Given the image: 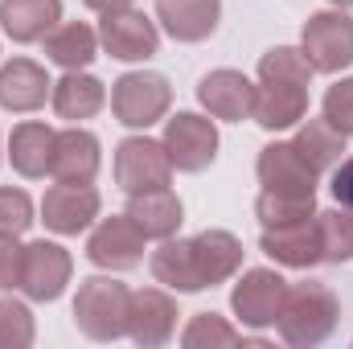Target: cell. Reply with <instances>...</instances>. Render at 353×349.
Here are the masks:
<instances>
[{
  "mask_svg": "<svg viewBox=\"0 0 353 349\" xmlns=\"http://www.w3.org/2000/svg\"><path fill=\"white\" fill-rule=\"evenodd\" d=\"M337 321H341V304H337L333 288H325L316 279H304V283H288L275 329L292 349H312L333 337Z\"/></svg>",
  "mask_w": 353,
  "mask_h": 349,
  "instance_id": "1",
  "label": "cell"
},
{
  "mask_svg": "<svg viewBox=\"0 0 353 349\" xmlns=\"http://www.w3.org/2000/svg\"><path fill=\"white\" fill-rule=\"evenodd\" d=\"M128 300L132 288L111 275H87L74 296V325L90 341H115L128 333Z\"/></svg>",
  "mask_w": 353,
  "mask_h": 349,
  "instance_id": "2",
  "label": "cell"
},
{
  "mask_svg": "<svg viewBox=\"0 0 353 349\" xmlns=\"http://www.w3.org/2000/svg\"><path fill=\"white\" fill-rule=\"evenodd\" d=\"M169 107H173V87L157 70H132L111 83V115L123 128L148 132L152 123H161L169 115Z\"/></svg>",
  "mask_w": 353,
  "mask_h": 349,
  "instance_id": "3",
  "label": "cell"
},
{
  "mask_svg": "<svg viewBox=\"0 0 353 349\" xmlns=\"http://www.w3.org/2000/svg\"><path fill=\"white\" fill-rule=\"evenodd\" d=\"M300 50L316 74H341L353 66V17L350 8L312 12L300 29Z\"/></svg>",
  "mask_w": 353,
  "mask_h": 349,
  "instance_id": "4",
  "label": "cell"
},
{
  "mask_svg": "<svg viewBox=\"0 0 353 349\" xmlns=\"http://www.w3.org/2000/svg\"><path fill=\"white\" fill-rule=\"evenodd\" d=\"M173 173L176 169L161 140H148V136L119 140V148H115V185L128 197L132 193H148V189H169Z\"/></svg>",
  "mask_w": 353,
  "mask_h": 349,
  "instance_id": "5",
  "label": "cell"
},
{
  "mask_svg": "<svg viewBox=\"0 0 353 349\" xmlns=\"http://www.w3.org/2000/svg\"><path fill=\"white\" fill-rule=\"evenodd\" d=\"M161 144H165L176 173H201L218 157V128H214V119H205L197 111H176L165 123Z\"/></svg>",
  "mask_w": 353,
  "mask_h": 349,
  "instance_id": "6",
  "label": "cell"
},
{
  "mask_svg": "<svg viewBox=\"0 0 353 349\" xmlns=\"http://www.w3.org/2000/svg\"><path fill=\"white\" fill-rule=\"evenodd\" d=\"M283 296H288V279L271 267H251L243 271V279L234 283L230 292V308L234 317L243 321V329H271L279 321V308H283Z\"/></svg>",
  "mask_w": 353,
  "mask_h": 349,
  "instance_id": "7",
  "label": "cell"
},
{
  "mask_svg": "<svg viewBox=\"0 0 353 349\" xmlns=\"http://www.w3.org/2000/svg\"><path fill=\"white\" fill-rule=\"evenodd\" d=\"M99 46L115 62H148L161 50V29H157L152 17H144L136 8L103 12V21H99Z\"/></svg>",
  "mask_w": 353,
  "mask_h": 349,
  "instance_id": "8",
  "label": "cell"
},
{
  "mask_svg": "<svg viewBox=\"0 0 353 349\" xmlns=\"http://www.w3.org/2000/svg\"><path fill=\"white\" fill-rule=\"evenodd\" d=\"M144 230L128 218V214H111V218H99V226L90 230L87 239V259L103 271H132L144 263Z\"/></svg>",
  "mask_w": 353,
  "mask_h": 349,
  "instance_id": "9",
  "label": "cell"
},
{
  "mask_svg": "<svg viewBox=\"0 0 353 349\" xmlns=\"http://www.w3.org/2000/svg\"><path fill=\"white\" fill-rule=\"evenodd\" d=\"M70 275H74V259H70V251H66V247L46 243V239H37V243H29V247H25L21 292H25L29 300H37V304H54V300L66 292Z\"/></svg>",
  "mask_w": 353,
  "mask_h": 349,
  "instance_id": "10",
  "label": "cell"
},
{
  "mask_svg": "<svg viewBox=\"0 0 353 349\" xmlns=\"http://www.w3.org/2000/svg\"><path fill=\"white\" fill-rule=\"evenodd\" d=\"M176 300L165 288H136L128 300V337L144 349L169 346L176 333Z\"/></svg>",
  "mask_w": 353,
  "mask_h": 349,
  "instance_id": "11",
  "label": "cell"
},
{
  "mask_svg": "<svg viewBox=\"0 0 353 349\" xmlns=\"http://www.w3.org/2000/svg\"><path fill=\"white\" fill-rule=\"evenodd\" d=\"M255 173L259 185L267 193H288V197H316V181L321 177L308 169V161L292 148V140H275L259 148V161H255Z\"/></svg>",
  "mask_w": 353,
  "mask_h": 349,
  "instance_id": "12",
  "label": "cell"
},
{
  "mask_svg": "<svg viewBox=\"0 0 353 349\" xmlns=\"http://www.w3.org/2000/svg\"><path fill=\"white\" fill-rule=\"evenodd\" d=\"M103 201H99V189L90 185H66L58 181L46 197H41V222L54 230V235H83L94 226Z\"/></svg>",
  "mask_w": 353,
  "mask_h": 349,
  "instance_id": "13",
  "label": "cell"
},
{
  "mask_svg": "<svg viewBox=\"0 0 353 349\" xmlns=\"http://www.w3.org/2000/svg\"><path fill=\"white\" fill-rule=\"evenodd\" d=\"M197 103L210 111V119L243 123L251 119V107H255V83L243 70H210L197 83Z\"/></svg>",
  "mask_w": 353,
  "mask_h": 349,
  "instance_id": "14",
  "label": "cell"
},
{
  "mask_svg": "<svg viewBox=\"0 0 353 349\" xmlns=\"http://www.w3.org/2000/svg\"><path fill=\"white\" fill-rule=\"evenodd\" d=\"M103 165V148H99V136L87 128H66L54 136V157H50V177L54 181H66V185H90L99 177Z\"/></svg>",
  "mask_w": 353,
  "mask_h": 349,
  "instance_id": "15",
  "label": "cell"
},
{
  "mask_svg": "<svg viewBox=\"0 0 353 349\" xmlns=\"http://www.w3.org/2000/svg\"><path fill=\"white\" fill-rule=\"evenodd\" d=\"M50 74L33 62V58H12L0 66V107L4 111H17V115H29L37 107H46L50 99Z\"/></svg>",
  "mask_w": 353,
  "mask_h": 349,
  "instance_id": "16",
  "label": "cell"
},
{
  "mask_svg": "<svg viewBox=\"0 0 353 349\" xmlns=\"http://www.w3.org/2000/svg\"><path fill=\"white\" fill-rule=\"evenodd\" d=\"M218 17H222V0H157L161 29L185 46L205 41L218 29Z\"/></svg>",
  "mask_w": 353,
  "mask_h": 349,
  "instance_id": "17",
  "label": "cell"
},
{
  "mask_svg": "<svg viewBox=\"0 0 353 349\" xmlns=\"http://www.w3.org/2000/svg\"><path fill=\"white\" fill-rule=\"evenodd\" d=\"M304 115H308V87H296V83H263V79H259L251 119H255L263 132H288V128H296Z\"/></svg>",
  "mask_w": 353,
  "mask_h": 349,
  "instance_id": "18",
  "label": "cell"
},
{
  "mask_svg": "<svg viewBox=\"0 0 353 349\" xmlns=\"http://www.w3.org/2000/svg\"><path fill=\"white\" fill-rule=\"evenodd\" d=\"M259 251L271 263H279V267H296V271L316 267L321 263V230H316V218L296 222V226H279V230H263Z\"/></svg>",
  "mask_w": 353,
  "mask_h": 349,
  "instance_id": "19",
  "label": "cell"
},
{
  "mask_svg": "<svg viewBox=\"0 0 353 349\" xmlns=\"http://www.w3.org/2000/svg\"><path fill=\"white\" fill-rule=\"evenodd\" d=\"M54 128L41 119H25L12 128L8 136V165L12 173H21L25 181H41L50 173V157H54Z\"/></svg>",
  "mask_w": 353,
  "mask_h": 349,
  "instance_id": "20",
  "label": "cell"
},
{
  "mask_svg": "<svg viewBox=\"0 0 353 349\" xmlns=\"http://www.w3.org/2000/svg\"><path fill=\"white\" fill-rule=\"evenodd\" d=\"M140 230L144 239H173L185 222V206L173 189H148V193H132L128 197V210H123Z\"/></svg>",
  "mask_w": 353,
  "mask_h": 349,
  "instance_id": "21",
  "label": "cell"
},
{
  "mask_svg": "<svg viewBox=\"0 0 353 349\" xmlns=\"http://www.w3.org/2000/svg\"><path fill=\"white\" fill-rule=\"evenodd\" d=\"M193 259H197L201 288H218V283H226V279L239 275V267H243V243L230 230H201V235H193Z\"/></svg>",
  "mask_w": 353,
  "mask_h": 349,
  "instance_id": "22",
  "label": "cell"
},
{
  "mask_svg": "<svg viewBox=\"0 0 353 349\" xmlns=\"http://www.w3.org/2000/svg\"><path fill=\"white\" fill-rule=\"evenodd\" d=\"M50 103H54L58 119L83 123V119H94L107 107V87L87 70H66V79H58L54 90H50Z\"/></svg>",
  "mask_w": 353,
  "mask_h": 349,
  "instance_id": "23",
  "label": "cell"
},
{
  "mask_svg": "<svg viewBox=\"0 0 353 349\" xmlns=\"http://www.w3.org/2000/svg\"><path fill=\"white\" fill-rule=\"evenodd\" d=\"M62 21V0H0V29L17 46L41 41Z\"/></svg>",
  "mask_w": 353,
  "mask_h": 349,
  "instance_id": "24",
  "label": "cell"
},
{
  "mask_svg": "<svg viewBox=\"0 0 353 349\" xmlns=\"http://www.w3.org/2000/svg\"><path fill=\"white\" fill-rule=\"evenodd\" d=\"M41 41H46V58L62 70H87L99 58V33L83 21H58Z\"/></svg>",
  "mask_w": 353,
  "mask_h": 349,
  "instance_id": "25",
  "label": "cell"
},
{
  "mask_svg": "<svg viewBox=\"0 0 353 349\" xmlns=\"http://www.w3.org/2000/svg\"><path fill=\"white\" fill-rule=\"evenodd\" d=\"M152 279L165 283L169 292H205L201 275H197V259H193V239H161V247L152 251Z\"/></svg>",
  "mask_w": 353,
  "mask_h": 349,
  "instance_id": "26",
  "label": "cell"
},
{
  "mask_svg": "<svg viewBox=\"0 0 353 349\" xmlns=\"http://www.w3.org/2000/svg\"><path fill=\"white\" fill-rule=\"evenodd\" d=\"M292 148L308 161V169H312V173L325 177L329 169H337V165H341L345 136H341L337 128H329V123H325V115H321V119H300V123H296V136H292Z\"/></svg>",
  "mask_w": 353,
  "mask_h": 349,
  "instance_id": "27",
  "label": "cell"
},
{
  "mask_svg": "<svg viewBox=\"0 0 353 349\" xmlns=\"http://www.w3.org/2000/svg\"><path fill=\"white\" fill-rule=\"evenodd\" d=\"M181 346L185 349H222V346H267V341L263 337H243V329H234L218 312H197L181 329Z\"/></svg>",
  "mask_w": 353,
  "mask_h": 349,
  "instance_id": "28",
  "label": "cell"
},
{
  "mask_svg": "<svg viewBox=\"0 0 353 349\" xmlns=\"http://www.w3.org/2000/svg\"><path fill=\"white\" fill-rule=\"evenodd\" d=\"M255 218L263 230H279V226H296L316 218V197H288V193H259L255 197Z\"/></svg>",
  "mask_w": 353,
  "mask_h": 349,
  "instance_id": "29",
  "label": "cell"
},
{
  "mask_svg": "<svg viewBox=\"0 0 353 349\" xmlns=\"http://www.w3.org/2000/svg\"><path fill=\"white\" fill-rule=\"evenodd\" d=\"M321 230V263H353V210L337 206L316 214Z\"/></svg>",
  "mask_w": 353,
  "mask_h": 349,
  "instance_id": "30",
  "label": "cell"
},
{
  "mask_svg": "<svg viewBox=\"0 0 353 349\" xmlns=\"http://www.w3.org/2000/svg\"><path fill=\"white\" fill-rule=\"evenodd\" d=\"M312 74L316 70L308 66L304 50H296V46H275V50H267L263 58H259V79L263 83H296V87H308Z\"/></svg>",
  "mask_w": 353,
  "mask_h": 349,
  "instance_id": "31",
  "label": "cell"
},
{
  "mask_svg": "<svg viewBox=\"0 0 353 349\" xmlns=\"http://www.w3.org/2000/svg\"><path fill=\"white\" fill-rule=\"evenodd\" d=\"M33 337H37V325H33L29 304L4 296L0 300V349H29Z\"/></svg>",
  "mask_w": 353,
  "mask_h": 349,
  "instance_id": "32",
  "label": "cell"
},
{
  "mask_svg": "<svg viewBox=\"0 0 353 349\" xmlns=\"http://www.w3.org/2000/svg\"><path fill=\"white\" fill-rule=\"evenodd\" d=\"M321 111H325V123L337 128L350 140L353 136V79H341V83H333V87L325 90Z\"/></svg>",
  "mask_w": 353,
  "mask_h": 349,
  "instance_id": "33",
  "label": "cell"
},
{
  "mask_svg": "<svg viewBox=\"0 0 353 349\" xmlns=\"http://www.w3.org/2000/svg\"><path fill=\"white\" fill-rule=\"evenodd\" d=\"M33 226V201L25 189H0V235H25Z\"/></svg>",
  "mask_w": 353,
  "mask_h": 349,
  "instance_id": "34",
  "label": "cell"
},
{
  "mask_svg": "<svg viewBox=\"0 0 353 349\" xmlns=\"http://www.w3.org/2000/svg\"><path fill=\"white\" fill-rule=\"evenodd\" d=\"M21 271H25V247L17 243V235H0V292L21 288Z\"/></svg>",
  "mask_w": 353,
  "mask_h": 349,
  "instance_id": "35",
  "label": "cell"
},
{
  "mask_svg": "<svg viewBox=\"0 0 353 349\" xmlns=\"http://www.w3.org/2000/svg\"><path fill=\"white\" fill-rule=\"evenodd\" d=\"M333 197H337V206H345L353 210V157H341V165L333 169Z\"/></svg>",
  "mask_w": 353,
  "mask_h": 349,
  "instance_id": "36",
  "label": "cell"
},
{
  "mask_svg": "<svg viewBox=\"0 0 353 349\" xmlns=\"http://www.w3.org/2000/svg\"><path fill=\"white\" fill-rule=\"evenodd\" d=\"M83 4H87L90 12H99V17H103V12H119V8H132V0H83Z\"/></svg>",
  "mask_w": 353,
  "mask_h": 349,
  "instance_id": "37",
  "label": "cell"
},
{
  "mask_svg": "<svg viewBox=\"0 0 353 349\" xmlns=\"http://www.w3.org/2000/svg\"><path fill=\"white\" fill-rule=\"evenodd\" d=\"M333 8H353V0H329Z\"/></svg>",
  "mask_w": 353,
  "mask_h": 349,
  "instance_id": "38",
  "label": "cell"
}]
</instances>
